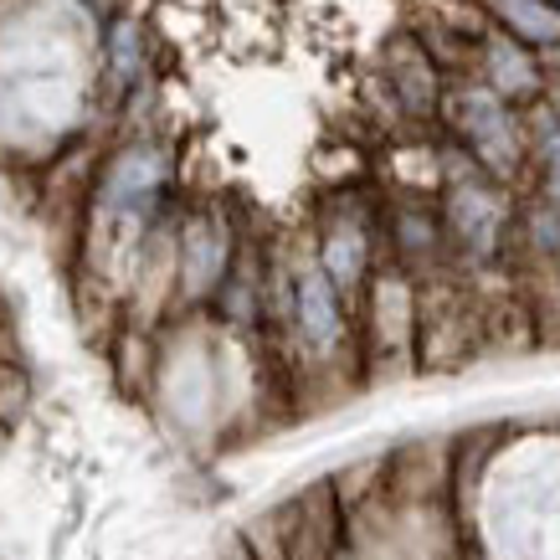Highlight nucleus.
<instances>
[{"label": "nucleus", "mask_w": 560, "mask_h": 560, "mask_svg": "<svg viewBox=\"0 0 560 560\" xmlns=\"http://www.w3.org/2000/svg\"><path fill=\"white\" fill-rule=\"evenodd\" d=\"M453 129L468 144L478 171L493 180H510L525 160V124L504 98H493L489 88H458L453 93Z\"/></svg>", "instance_id": "obj_1"}, {"label": "nucleus", "mask_w": 560, "mask_h": 560, "mask_svg": "<svg viewBox=\"0 0 560 560\" xmlns=\"http://www.w3.org/2000/svg\"><path fill=\"white\" fill-rule=\"evenodd\" d=\"M165 190V154L154 144H135L124 150L108 175H103V190H98V211L108 221H144Z\"/></svg>", "instance_id": "obj_2"}, {"label": "nucleus", "mask_w": 560, "mask_h": 560, "mask_svg": "<svg viewBox=\"0 0 560 560\" xmlns=\"http://www.w3.org/2000/svg\"><path fill=\"white\" fill-rule=\"evenodd\" d=\"M226 272H232V237L226 226L211 217L186 221V232L175 242V283L186 304H201L211 293L226 289Z\"/></svg>", "instance_id": "obj_3"}, {"label": "nucleus", "mask_w": 560, "mask_h": 560, "mask_svg": "<svg viewBox=\"0 0 560 560\" xmlns=\"http://www.w3.org/2000/svg\"><path fill=\"white\" fill-rule=\"evenodd\" d=\"M293 329L314 360H329L345 345V299L335 293V283L319 272V262H304L293 278Z\"/></svg>", "instance_id": "obj_4"}, {"label": "nucleus", "mask_w": 560, "mask_h": 560, "mask_svg": "<svg viewBox=\"0 0 560 560\" xmlns=\"http://www.w3.org/2000/svg\"><path fill=\"white\" fill-rule=\"evenodd\" d=\"M545 68L540 57L520 42H510L504 32H493L483 42V88H489L493 98H504L510 108H525V103H540L545 98Z\"/></svg>", "instance_id": "obj_5"}, {"label": "nucleus", "mask_w": 560, "mask_h": 560, "mask_svg": "<svg viewBox=\"0 0 560 560\" xmlns=\"http://www.w3.org/2000/svg\"><path fill=\"white\" fill-rule=\"evenodd\" d=\"M447 226L474 257H489L499 247V232H504V201L493 196L489 180L463 175L453 196H447Z\"/></svg>", "instance_id": "obj_6"}, {"label": "nucleus", "mask_w": 560, "mask_h": 560, "mask_svg": "<svg viewBox=\"0 0 560 560\" xmlns=\"http://www.w3.org/2000/svg\"><path fill=\"white\" fill-rule=\"evenodd\" d=\"M319 272L335 283L340 299L365 283V272H371V232H365V221L360 217H335L324 226V242H319Z\"/></svg>", "instance_id": "obj_7"}, {"label": "nucleus", "mask_w": 560, "mask_h": 560, "mask_svg": "<svg viewBox=\"0 0 560 560\" xmlns=\"http://www.w3.org/2000/svg\"><path fill=\"white\" fill-rule=\"evenodd\" d=\"M489 16L510 42L529 47L535 57L560 47V5L556 0H489Z\"/></svg>", "instance_id": "obj_8"}, {"label": "nucleus", "mask_w": 560, "mask_h": 560, "mask_svg": "<svg viewBox=\"0 0 560 560\" xmlns=\"http://www.w3.org/2000/svg\"><path fill=\"white\" fill-rule=\"evenodd\" d=\"M371 319H375V345L381 350H407L417 340V293H411V283L401 272H381L375 278Z\"/></svg>", "instance_id": "obj_9"}, {"label": "nucleus", "mask_w": 560, "mask_h": 560, "mask_svg": "<svg viewBox=\"0 0 560 560\" xmlns=\"http://www.w3.org/2000/svg\"><path fill=\"white\" fill-rule=\"evenodd\" d=\"M144 36H139L135 21H119L114 32H108V62H114V78L119 83H129L139 72V62H144V47H139Z\"/></svg>", "instance_id": "obj_10"}, {"label": "nucleus", "mask_w": 560, "mask_h": 560, "mask_svg": "<svg viewBox=\"0 0 560 560\" xmlns=\"http://www.w3.org/2000/svg\"><path fill=\"white\" fill-rule=\"evenodd\" d=\"M396 242H401V253L407 257L438 253V221H432V211H401V221H396Z\"/></svg>", "instance_id": "obj_11"}, {"label": "nucleus", "mask_w": 560, "mask_h": 560, "mask_svg": "<svg viewBox=\"0 0 560 560\" xmlns=\"http://www.w3.org/2000/svg\"><path fill=\"white\" fill-rule=\"evenodd\" d=\"M26 411V375L16 365H0V422L11 427Z\"/></svg>", "instance_id": "obj_12"}, {"label": "nucleus", "mask_w": 560, "mask_h": 560, "mask_svg": "<svg viewBox=\"0 0 560 560\" xmlns=\"http://www.w3.org/2000/svg\"><path fill=\"white\" fill-rule=\"evenodd\" d=\"M535 160H540L545 180H560V119L535 135Z\"/></svg>", "instance_id": "obj_13"}, {"label": "nucleus", "mask_w": 560, "mask_h": 560, "mask_svg": "<svg viewBox=\"0 0 560 560\" xmlns=\"http://www.w3.org/2000/svg\"><path fill=\"white\" fill-rule=\"evenodd\" d=\"M5 432H11V427H5V422H0V447H5Z\"/></svg>", "instance_id": "obj_14"}, {"label": "nucleus", "mask_w": 560, "mask_h": 560, "mask_svg": "<svg viewBox=\"0 0 560 560\" xmlns=\"http://www.w3.org/2000/svg\"><path fill=\"white\" fill-rule=\"evenodd\" d=\"M0 365H11V360H5V345H0Z\"/></svg>", "instance_id": "obj_15"}, {"label": "nucleus", "mask_w": 560, "mask_h": 560, "mask_svg": "<svg viewBox=\"0 0 560 560\" xmlns=\"http://www.w3.org/2000/svg\"><path fill=\"white\" fill-rule=\"evenodd\" d=\"M0 324H5V299H0Z\"/></svg>", "instance_id": "obj_16"}]
</instances>
